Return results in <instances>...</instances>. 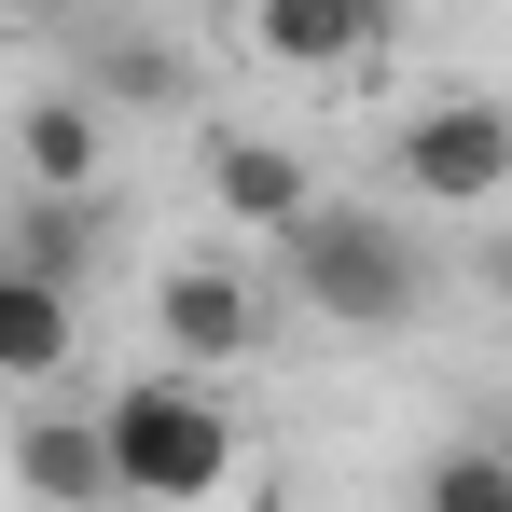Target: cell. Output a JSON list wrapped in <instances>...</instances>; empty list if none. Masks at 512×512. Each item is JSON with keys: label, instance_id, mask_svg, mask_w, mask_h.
I'll use <instances>...</instances> for the list:
<instances>
[{"label": "cell", "instance_id": "6da1fadb", "mask_svg": "<svg viewBox=\"0 0 512 512\" xmlns=\"http://www.w3.org/2000/svg\"><path fill=\"white\" fill-rule=\"evenodd\" d=\"M97 443H111L125 512H194V499H222V471H236V416H222L208 374H139V388H111V402H97Z\"/></svg>", "mask_w": 512, "mask_h": 512}, {"label": "cell", "instance_id": "7a4b0ae2", "mask_svg": "<svg viewBox=\"0 0 512 512\" xmlns=\"http://www.w3.org/2000/svg\"><path fill=\"white\" fill-rule=\"evenodd\" d=\"M277 250H291V291H305L333 333H402V319L429 305V263H416V236H402L388 208H346V194H319V208H305Z\"/></svg>", "mask_w": 512, "mask_h": 512}, {"label": "cell", "instance_id": "3957f363", "mask_svg": "<svg viewBox=\"0 0 512 512\" xmlns=\"http://www.w3.org/2000/svg\"><path fill=\"white\" fill-rule=\"evenodd\" d=\"M402 180H416L429 208H499L512 194V111L499 97H429L416 125H402Z\"/></svg>", "mask_w": 512, "mask_h": 512}, {"label": "cell", "instance_id": "277c9868", "mask_svg": "<svg viewBox=\"0 0 512 512\" xmlns=\"http://www.w3.org/2000/svg\"><path fill=\"white\" fill-rule=\"evenodd\" d=\"M153 333H167L180 374H222V360L263 346V291L236 263H167V277H153Z\"/></svg>", "mask_w": 512, "mask_h": 512}, {"label": "cell", "instance_id": "5b68a950", "mask_svg": "<svg viewBox=\"0 0 512 512\" xmlns=\"http://www.w3.org/2000/svg\"><path fill=\"white\" fill-rule=\"evenodd\" d=\"M14 167H28V194H70V208H97L111 111H97L84 84H70V97H28V111H14Z\"/></svg>", "mask_w": 512, "mask_h": 512}, {"label": "cell", "instance_id": "8992f818", "mask_svg": "<svg viewBox=\"0 0 512 512\" xmlns=\"http://www.w3.org/2000/svg\"><path fill=\"white\" fill-rule=\"evenodd\" d=\"M14 485H28L42 512H125L97 416H28V429H14Z\"/></svg>", "mask_w": 512, "mask_h": 512}, {"label": "cell", "instance_id": "52a82bcc", "mask_svg": "<svg viewBox=\"0 0 512 512\" xmlns=\"http://www.w3.org/2000/svg\"><path fill=\"white\" fill-rule=\"evenodd\" d=\"M208 208H222V222H263V236H291V222L319 208V180L291 167L277 139H208Z\"/></svg>", "mask_w": 512, "mask_h": 512}, {"label": "cell", "instance_id": "ba28073f", "mask_svg": "<svg viewBox=\"0 0 512 512\" xmlns=\"http://www.w3.org/2000/svg\"><path fill=\"white\" fill-rule=\"evenodd\" d=\"M70 346H84V291H42V277H14V263H0V388L70 374Z\"/></svg>", "mask_w": 512, "mask_h": 512}, {"label": "cell", "instance_id": "9c48e42d", "mask_svg": "<svg viewBox=\"0 0 512 512\" xmlns=\"http://www.w3.org/2000/svg\"><path fill=\"white\" fill-rule=\"evenodd\" d=\"M374 0H263L250 14V42L277 56V70H346V56H374Z\"/></svg>", "mask_w": 512, "mask_h": 512}, {"label": "cell", "instance_id": "30bf717a", "mask_svg": "<svg viewBox=\"0 0 512 512\" xmlns=\"http://www.w3.org/2000/svg\"><path fill=\"white\" fill-rule=\"evenodd\" d=\"M0 263H14V277H42V291H84V263H97V208L28 194V208H14V236H0Z\"/></svg>", "mask_w": 512, "mask_h": 512}, {"label": "cell", "instance_id": "8fae6325", "mask_svg": "<svg viewBox=\"0 0 512 512\" xmlns=\"http://www.w3.org/2000/svg\"><path fill=\"white\" fill-rule=\"evenodd\" d=\"M97 111H180L194 97V70H180V42H153V28H97Z\"/></svg>", "mask_w": 512, "mask_h": 512}, {"label": "cell", "instance_id": "7c38bea8", "mask_svg": "<svg viewBox=\"0 0 512 512\" xmlns=\"http://www.w3.org/2000/svg\"><path fill=\"white\" fill-rule=\"evenodd\" d=\"M416 512H512V457L499 443H443L416 471Z\"/></svg>", "mask_w": 512, "mask_h": 512}, {"label": "cell", "instance_id": "4fadbf2b", "mask_svg": "<svg viewBox=\"0 0 512 512\" xmlns=\"http://www.w3.org/2000/svg\"><path fill=\"white\" fill-rule=\"evenodd\" d=\"M485 291H499V305H512V222H499V236H485Z\"/></svg>", "mask_w": 512, "mask_h": 512}, {"label": "cell", "instance_id": "5bb4252c", "mask_svg": "<svg viewBox=\"0 0 512 512\" xmlns=\"http://www.w3.org/2000/svg\"><path fill=\"white\" fill-rule=\"evenodd\" d=\"M499 457H512V429H499Z\"/></svg>", "mask_w": 512, "mask_h": 512}]
</instances>
